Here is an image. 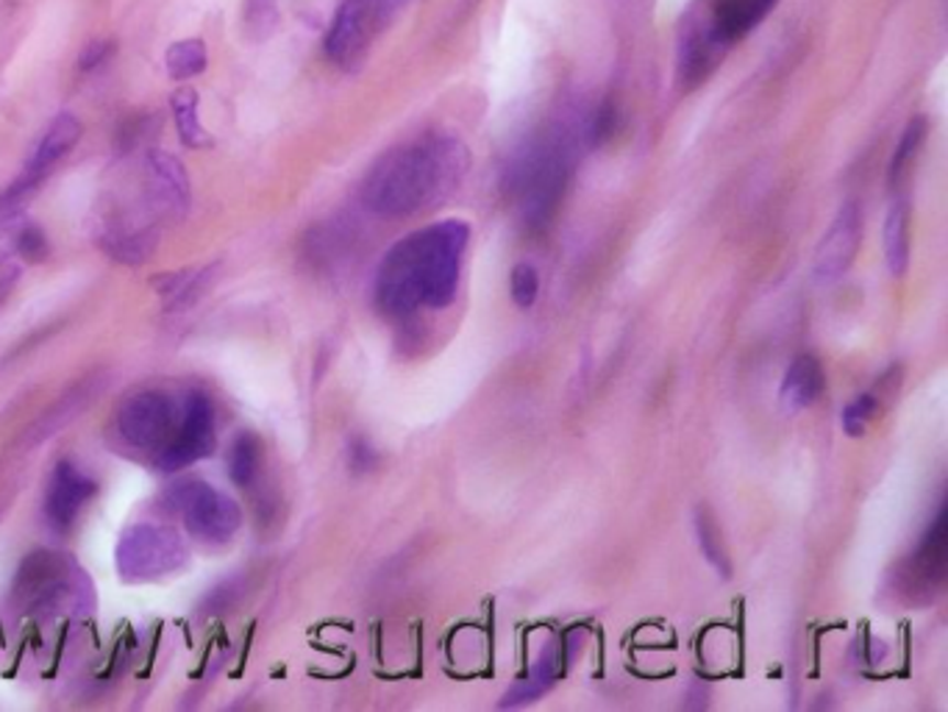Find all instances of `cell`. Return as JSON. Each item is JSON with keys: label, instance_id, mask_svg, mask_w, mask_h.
Returning a JSON list of instances; mask_svg holds the SVG:
<instances>
[{"label": "cell", "instance_id": "6da1fadb", "mask_svg": "<svg viewBox=\"0 0 948 712\" xmlns=\"http://www.w3.org/2000/svg\"><path fill=\"white\" fill-rule=\"evenodd\" d=\"M468 240L470 226L465 220H443L398 240L376 270V307L387 318L448 307L457 298Z\"/></svg>", "mask_w": 948, "mask_h": 712}, {"label": "cell", "instance_id": "7a4b0ae2", "mask_svg": "<svg viewBox=\"0 0 948 712\" xmlns=\"http://www.w3.org/2000/svg\"><path fill=\"white\" fill-rule=\"evenodd\" d=\"M470 170V151L454 134H426L381 156L363 185L376 218H410L443 203Z\"/></svg>", "mask_w": 948, "mask_h": 712}, {"label": "cell", "instance_id": "3957f363", "mask_svg": "<svg viewBox=\"0 0 948 712\" xmlns=\"http://www.w3.org/2000/svg\"><path fill=\"white\" fill-rule=\"evenodd\" d=\"M779 0H695L679 29L676 73L679 87L693 89L710 78L729 48L746 40Z\"/></svg>", "mask_w": 948, "mask_h": 712}, {"label": "cell", "instance_id": "277c9868", "mask_svg": "<svg viewBox=\"0 0 948 712\" xmlns=\"http://www.w3.org/2000/svg\"><path fill=\"white\" fill-rule=\"evenodd\" d=\"M576 137H584V131L573 134L568 125L557 123L539 131L537 137L528 140L512 156L510 170H506V190H510L521 223L532 232H539L551 223L568 192Z\"/></svg>", "mask_w": 948, "mask_h": 712}, {"label": "cell", "instance_id": "5b68a950", "mask_svg": "<svg viewBox=\"0 0 948 712\" xmlns=\"http://www.w3.org/2000/svg\"><path fill=\"white\" fill-rule=\"evenodd\" d=\"M14 607L29 615H81L96 607L87 574L65 554L34 552L20 565L12 588Z\"/></svg>", "mask_w": 948, "mask_h": 712}, {"label": "cell", "instance_id": "8992f818", "mask_svg": "<svg viewBox=\"0 0 948 712\" xmlns=\"http://www.w3.org/2000/svg\"><path fill=\"white\" fill-rule=\"evenodd\" d=\"M403 3L406 0H343L323 42L328 62L343 70H354L368 56L376 36L395 20Z\"/></svg>", "mask_w": 948, "mask_h": 712}, {"label": "cell", "instance_id": "52a82bcc", "mask_svg": "<svg viewBox=\"0 0 948 712\" xmlns=\"http://www.w3.org/2000/svg\"><path fill=\"white\" fill-rule=\"evenodd\" d=\"M187 563L181 534L161 523H137L125 529L114 552V565L125 582H156Z\"/></svg>", "mask_w": 948, "mask_h": 712}, {"label": "cell", "instance_id": "ba28073f", "mask_svg": "<svg viewBox=\"0 0 948 712\" xmlns=\"http://www.w3.org/2000/svg\"><path fill=\"white\" fill-rule=\"evenodd\" d=\"M172 504L185 518L187 532L203 543H214V546L228 543L243 526V510L237 501L201 479L172 487Z\"/></svg>", "mask_w": 948, "mask_h": 712}, {"label": "cell", "instance_id": "9c48e42d", "mask_svg": "<svg viewBox=\"0 0 948 712\" xmlns=\"http://www.w3.org/2000/svg\"><path fill=\"white\" fill-rule=\"evenodd\" d=\"M214 443H218V434H214L212 398L201 390H192L185 401L181 426L172 432L170 443L156 457V468L161 474H178L198 459L209 457L214 452Z\"/></svg>", "mask_w": 948, "mask_h": 712}, {"label": "cell", "instance_id": "30bf717a", "mask_svg": "<svg viewBox=\"0 0 948 712\" xmlns=\"http://www.w3.org/2000/svg\"><path fill=\"white\" fill-rule=\"evenodd\" d=\"M118 432L140 452L165 448L176 432V407L161 390L134 392L118 410Z\"/></svg>", "mask_w": 948, "mask_h": 712}, {"label": "cell", "instance_id": "8fae6325", "mask_svg": "<svg viewBox=\"0 0 948 712\" xmlns=\"http://www.w3.org/2000/svg\"><path fill=\"white\" fill-rule=\"evenodd\" d=\"M946 504L937 507L932 526L926 529L921 537L918 548L910 554L907 565H904V579L901 588L907 590V596H915L918 601H929L937 590L943 588L946 579V537H948V521H946Z\"/></svg>", "mask_w": 948, "mask_h": 712}, {"label": "cell", "instance_id": "7c38bea8", "mask_svg": "<svg viewBox=\"0 0 948 712\" xmlns=\"http://www.w3.org/2000/svg\"><path fill=\"white\" fill-rule=\"evenodd\" d=\"M862 240V212L854 201H846L840 212L832 220L829 232L821 240L815 259H812V276L821 285H832V281L843 279L848 274V267L854 265V256L860 251Z\"/></svg>", "mask_w": 948, "mask_h": 712}, {"label": "cell", "instance_id": "4fadbf2b", "mask_svg": "<svg viewBox=\"0 0 948 712\" xmlns=\"http://www.w3.org/2000/svg\"><path fill=\"white\" fill-rule=\"evenodd\" d=\"M96 496V481L89 479L76 463L62 459L54 468L45 493V521L54 532H67L81 507Z\"/></svg>", "mask_w": 948, "mask_h": 712}, {"label": "cell", "instance_id": "5bb4252c", "mask_svg": "<svg viewBox=\"0 0 948 712\" xmlns=\"http://www.w3.org/2000/svg\"><path fill=\"white\" fill-rule=\"evenodd\" d=\"M145 176L156 207L170 218H185L192 201V187L187 167L167 151H148L145 156Z\"/></svg>", "mask_w": 948, "mask_h": 712}, {"label": "cell", "instance_id": "9a60e30c", "mask_svg": "<svg viewBox=\"0 0 948 712\" xmlns=\"http://www.w3.org/2000/svg\"><path fill=\"white\" fill-rule=\"evenodd\" d=\"M81 134H83V125H81V120L76 118V114L73 112L56 114L54 123H51L48 131H45V137H42L40 145H36L29 167H25L23 181L14 187L12 196H18V192L29 190L31 185H36V181L42 178V173L48 170V167H54L56 162L62 159V156H67L73 148H76L78 140H81Z\"/></svg>", "mask_w": 948, "mask_h": 712}, {"label": "cell", "instance_id": "2e32d148", "mask_svg": "<svg viewBox=\"0 0 948 712\" xmlns=\"http://www.w3.org/2000/svg\"><path fill=\"white\" fill-rule=\"evenodd\" d=\"M824 368H821L818 356L799 354L793 363L788 365L782 379V390H779V401L788 412H801L812 407L824 392Z\"/></svg>", "mask_w": 948, "mask_h": 712}, {"label": "cell", "instance_id": "e0dca14e", "mask_svg": "<svg viewBox=\"0 0 948 712\" xmlns=\"http://www.w3.org/2000/svg\"><path fill=\"white\" fill-rule=\"evenodd\" d=\"M103 385H107V379H101V376H87V379L81 381V385L73 387L70 392H67L65 398H62L59 404L54 407L51 412H45V418H40L34 426V432L29 434V443H42L45 437H54L56 432H59L62 426H67V423L73 421V418L78 415V412H83V407L92 401V398L98 396V392L103 390Z\"/></svg>", "mask_w": 948, "mask_h": 712}, {"label": "cell", "instance_id": "ac0fdd59", "mask_svg": "<svg viewBox=\"0 0 948 712\" xmlns=\"http://www.w3.org/2000/svg\"><path fill=\"white\" fill-rule=\"evenodd\" d=\"M559 674H562V652H559L557 646H548L546 652L539 654L537 663L532 665L528 677L512 685L510 693L501 699V707H504V710H512V707L532 704V701H537L539 696L551 690V685L557 682Z\"/></svg>", "mask_w": 948, "mask_h": 712}, {"label": "cell", "instance_id": "d6986e66", "mask_svg": "<svg viewBox=\"0 0 948 712\" xmlns=\"http://www.w3.org/2000/svg\"><path fill=\"white\" fill-rule=\"evenodd\" d=\"M220 265H207L198 267V270H178V274L161 276L156 281L161 298H165L167 312H181V309H190L198 298H203L212 287L214 276H218Z\"/></svg>", "mask_w": 948, "mask_h": 712}, {"label": "cell", "instance_id": "ffe728a7", "mask_svg": "<svg viewBox=\"0 0 948 712\" xmlns=\"http://www.w3.org/2000/svg\"><path fill=\"white\" fill-rule=\"evenodd\" d=\"M228 476L243 490H256L265 476V445L259 434L239 432L228 445Z\"/></svg>", "mask_w": 948, "mask_h": 712}, {"label": "cell", "instance_id": "44dd1931", "mask_svg": "<svg viewBox=\"0 0 948 712\" xmlns=\"http://www.w3.org/2000/svg\"><path fill=\"white\" fill-rule=\"evenodd\" d=\"M884 259L890 274L904 276L910 265V209L904 201H895L884 220Z\"/></svg>", "mask_w": 948, "mask_h": 712}, {"label": "cell", "instance_id": "7402d4cb", "mask_svg": "<svg viewBox=\"0 0 948 712\" xmlns=\"http://www.w3.org/2000/svg\"><path fill=\"white\" fill-rule=\"evenodd\" d=\"M172 118H176L178 137L187 148H203L209 145L207 129L198 120V92L192 87H178L170 98Z\"/></svg>", "mask_w": 948, "mask_h": 712}, {"label": "cell", "instance_id": "603a6c76", "mask_svg": "<svg viewBox=\"0 0 948 712\" xmlns=\"http://www.w3.org/2000/svg\"><path fill=\"white\" fill-rule=\"evenodd\" d=\"M165 65H167V76H170L172 81H187V78L201 76L209 65L207 42L198 40V36L172 42L165 54Z\"/></svg>", "mask_w": 948, "mask_h": 712}, {"label": "cell", "instance_id": "cb8c5ba5", "mask_svg": "<svg viewBox=\"0 0 948 712\" xmlns=\"http://www.w3.org/2000/svg\"><path fill=\"white\" fill-rule=\"evenodd\" d=\"M693 521H695V541H699V548L701 554H704V559L715 568L717 576L729 579L732 565H729V557H726V548H724V541H721V532H717L715 518L710 515L706 507H699Z\"/></svg>", "mask_w": 948, "mask_h": 712}, {"label": "cell", "instance_id": "d4e9b609", "mask_svg": "<svg viewBox=\"0 0 948 712\" xmlns=\"http://www.w3.org/2000/svg\"><path fill=\"white\" fill-rule=\"evenodd\" d=\"M245 34L254 42H265L279 31L281 7L279 0H245L243 9Z\"/></svg>", "mask_w": 948, "mask_h": 712}, {"label": "cell", "instance_id": "484cf974", "mask_svg": "<svg viewBox=\"0 0 948 712\" xmlns=\"http://www.w3.org/2000/svg\"><path fill=\"white\" fill-rule=\"evenodd\" d=\"M926 129H929V125H926V120L915 118L913 123L904 129V134H901L899 145H895V151H893V162H890V181H893V185H899L901 176H904V170H907V165L913 162V156L918 154L921 143H924V137H926Z\"/></svg>", "mask_w": 948, "mask_h": 712}, {"label": "cell", "instance_id": "4316f807", "mask_svg": "<svg viewBox=\"0 0 948 712\" xmlns=\"http://www.w3.org/2000/svg\"><path fill=\"white\" fill-rule=\"evenodd\" d=\"M877 410H879L877 390H868L862 392V396H857L851 404H846V410H843V432H846L848 437H862L868 429V421L877 415Z\"/></svg>", "mask_w": 948, "mask_h": 712}, {"label": "cell", "instance_id": "83f0119b", "mask_svg": "<svg viewBox=\"0 0 948 712\" xmlns=\"http://www.w3.org/2000/svg\"><path fill=\"white\" fill-rule=\"evenodd\" d=\"M510 292H512V301H515L517 309H532L534 307V301H537V296H539V276H537V270L528 265V262H521V265L512 267Z\"/></svg>", "mask_w": 948, "mask_h": 712}, {"label": "cell", "instance_id": "f1b7e54d", "mask_svg": "<svg viewBox=\"0 0 948 712\" xmlns=\"http://www.w3.org/2000/svg\"><path fill=\"white\" fill-rule=\"evenodd\" d=\"M14 245H18V254L23 256L25 262H40L48 254V240H45V234L36 226L20 229L18 237H14Z\"/></svg>", "mask_w": 948, "mask_h": 712}, {"label": "cell", "instance_id": "f546056e", "mask_svg": "<svg viewBox=\"0 0 948 712\" xmlns=\"http://www.w3.org/2000/svg\"><path fill=\"white\" fill-rule=\"evenodd\" d=\"M348 463L356 474H365V470H373L379 463V454H376L373 445L365 437H354L348 445Z\"/></svg>", "mask_w": 948, "mask_h": 712}, {"label": "cell", "instance_id": "4dcf8cb0", "mask_svg": "<svg viewBox=\"0 0 948 712\" xmlns=\"http://www.w3.org/2000/svg\"><path fill=\"white\" fill-rule=\"evenodd\" d=\"M109 54H112V42H96V45H89V48L83 51L81 67L83 70H92V67L101 65Z\"/></svg>", "mask_w": 948, "mask_h": 712}, {"label": "cell", "instance_id": "1f68e13d", "mask_svg": "<svg viewBox=\"0 0 948 712\" xmlns=\"http://www.w3.org/2000/svg\"><path fill=\"white\" fill-rule=\"evenodd\" d=\"M14 279H18V267L9 265V262H0V290H7Z\"/></svg>", "mask_w": 948, "mask_h": 712}]
</instances>
